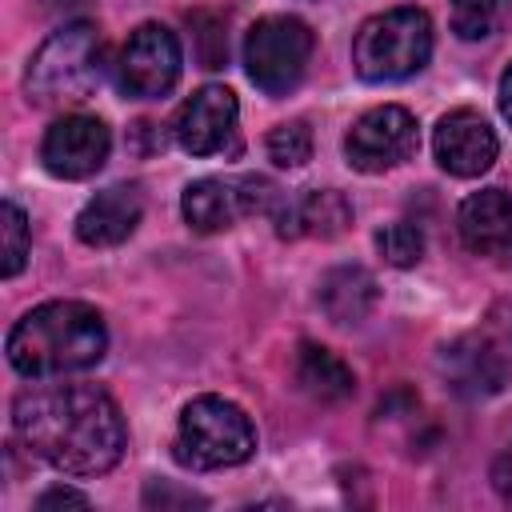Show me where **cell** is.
<instances>
[{
    "label": "cell",
    "instance_id": "obj_1",
    "mask_svg": "<svg viewBox=\"0 0 512 512\" xmlns=\"http://www.w3.org/2000/svg\"><path fill=\"white\" fill-rule=\"evenodd\" d=\"M16 440L68 476H100L120 464L128 428L120 404L96 384H40L12 404Z\"/></svg>",
    "mask_w": 512,
    "mask_h": 512
},
{
    "label": "cell",
    "instance_id": "obj_2",
    "mask_svg": "<svg viewBox=\"0 0 512 512\" xmlns=\"http://www.w3.org/2000/svg\"><path fill=\"white\" fill-rule=\"evenodd\" d=\"M4 352L8 364L28 380L72 376L104 360L108 328L104 316L84 300H48L12 324Z\"/></svg>",
    "mask_w": 512,
    "mask_h": 512
},
{
    "label": "cell",
    "instance_id": "obj_3",
    "mask_svg": "<svg viewBox=\"0 0 512 512\" xmlns=\"http://www.w3.org/2000/svg\"><path fill=\"white\" fill-rule=\"evenodd\" d=\"M104 76V36L96 24L76 20L56 28L28 60L24 88L36 104H76L92 96Z\"/></svg>",
    "mask_w": 512,
    "mask_h": 512
},
{
    "label": "cell",
    "instance_id": "obj_4",
    "mask_svg": "<svg viewBox=\"0 0 512 512\" xmlns=\"http://www.w3.org/2000/svg\"><path fill=\"white\" fill-rule=\"evenodd\" d=\"M432 56V20L424 8H388L368 16L352 40L356 76L368 84L404 80L420 72Z\"/></svg>",
    "mask_w": 512,
    "mask_h": 512
},
{
    "label": "cell",
    "instance_id": "obj_5",
    "mask_svg": "<svg viewBox=\"0 0 512 512\" xmlns=\"http://www.w3.org/2000/svg\"><path fill=\"white\" fill-rule=\"evenodd\" d=\"M440 372L456 396H492L512 384V304H492L476 328L440 352Z\"/></svg>",
    "mask_w": 512,
    "mask_h": 512
},
{
    "label": "cell",
    "instance_id": "obj_6",
    "mask_svg": "<svg viewBox=\"0 0 512 512\" xmlns=\"http://www.w3.org/2000/svg\"><path fill=\"white\" fill-rule=\"evenodd\" d=\"M256 428L248 412L224 396H196L184 404L176 424V460L188 468H236L252 460Z\"/></svg>",
    "mask_w": 512,
    "mask_h": 512
},
{
    "label": "cell",
    "instance_id": "obj_7",
    "mask_svg": "<svg viewBox=\"0 0 512 512\" xmlns=\"http://www.w3.org/2000/svg\"><path fill=\"white\" fill-rule=\"evenodd\" d=\"M312 28L296 16H264L244 36V68L248 80L264 96H288L312 60Z\"/></svg>",
    "mask_w": 512,
    "mask_h": 512
},
{
    "label": "cell",
    "instance_id": "obj_8",
    "mask_svg": "<svg viewBox=\"0 0 512 512\" xmlns=\"http://www.w3.org/2000/svg\"><path fill=\"white\" fill-rule=\"evenodd\" d=\"M276 204H280L276 184L264 176H204V180H192L180 196V212L188 228L204 236L232 228L240 216L276 212Z\"/></svg>",
    "mask_w": 512,
    "mask_h": 512
},
{
    "label": "cell",
    "instance_id": "obj_9",
    "mask_svg": "<svg viewBox=\"0 0 512 512\" xmlns=\"http://www.w3.org/2000/svg\"><path fill=\"white\" fill-rule=\"evenodd\" d=\"M420 148V128L416 116L400 104H380L368 108L344 136V156L356 172H392L400 164H408Z\"/></svg>",
    "mask_w": 512,
    "mask_h": 512
},
{
    "label": "cell",
    "instance_id": "obj_10",
    "mask_svg": "<svg viewBox=\"0 0 512 512\" xmlns=\"http://www.w3.org/2000/svg\"><path fill=\"white\" fill-rule=\"evenodd\" d=\"M180 68H184V56H180L176 32L164 24H140L120 48L116 84L132 100H160L176 88Z\"/></svg>",
    "mask_w": 512,
    "mask_h": 512
},
{
    "label": "cell",
    "instance_id": "obj_11",
    "mask_svg": "<svg viewBox=\"0 0 512 512\" xmlns=\"http://www.w3.org/2000/svg\"><path fill=\"white\" fill-rule=\"evenodd\" d=\"M112 152V132L100 116H88V112H68L60 116L48 132H44V144H40V160L52 176L60 180H88L104 168Z\"/></svg>",
    "mask_w": 512,
    "mask_h": 512
},
{
    "label": "cell",
    "instance_id": "obj_12",
    "mask_svg": "<svg viewBox=\"0 0 512 512\" xmlns=\"http://www.w3.org/2000/svg\"><path fill=\"white\" fill-rule=\"evenodd\" d=\"M236 116H240L236 92L224 88V84H204V88H196V92L176 108L172 136H176V144H180L188 156H216V152L232 148Z\"/></svg>",
    "mask_w": 512,
    "mask_h": 512
},
{
    "label": "cell",
    "instance_id": "obj_13",
    "mask_svg": "<svg viewBox=\"0 0 512 512\" xmlns=\"http://www.w3.org/2000/svg\"><path fill=\"white\" fill-rule=\"evenodd\" d=\"M432 152H436V164H440L448 176L472 180V176H484V172L496 164L500 140H496L492 124H488L480 112L456 108V112L440 116V124H436V132H432Z\"/></svg>",
    "mask_w": 512,
    "mask_h": 512
},
{
    "label": "cell",
    "instance_id": "obj_14",
    "mask_svg": "<svg viewBox=\"0 0 512 512\" xmlns=\"http://www.w3.org/2000/svg\"><path fill=\"white\" fill-rule=\"evenodd\" d=\"M272 220L280 240H332L352 224V204L336 188H308L280 200Z\"/></svg>",
    "mask_w": 512,
    "mask_h": 512
},
{
    "label": "cell",
    "instance_id": "obj_15",
    "mask_svg": "<svg viewBox=\"0 0 512 512\" xmlns=\"http://www.w3.org/2000/svg\"><path fill=\"white\" fill-rule=\"evenodd\" d=\"M456 228H460V240L468 252L512 256V192H504V188L472 192L456 212Z\"/></svg>",
    "mask_w": 512,
    "mask_h": 512
},
{
    "label": "cell",
    "instance_id": "obj_16",
    "mask_svg": "<svg viewBox=\"0 0 512 512\" xmlns=\"http://www.w3.org/2000/svg\"><path fill=\"white\" fill-rule=\"evenodd\" d=\"M144 216V200H140V188L136 184H112L104 192H96L80 216H76V236L88 244V248H112V244H124L136 224Z\"/></svg>",
    "mask_w": 512,
    "mask_h": 512
},
{
    "label": "cell",
    "instance_id": "obj_17",
    "mask_svg": "<svg viewBox=\"0 0 512 512\" xmlns=\"http://www.w3.org/2000/svg\"><path fill=\"white\" fill-rule=\"evenodd\" d=\"M316 300H320V308L332 324H360V320L372 316V308L380 300V288H376V276L364 264H340L320 280Z\"/></svg>",
    "mask_w": 512,
    "mask_h": 512
},
{
    "label": "cell",
    "instance_id": "obj_18",
    "mask_svg": "<svg viewBox=\"0 0 512 512\" xmlns=\"http://www.w3.org/2000/svg\"><path fill=\"white\" fill-rule=\"evenodd\" d=\"M296 384L316 404H340V400H348L356 392L352 368L336 352H328L324 344H312V340H304L296 348Z\"/></svg>",
    "mask_w": 512,
    "mask_h": 512
},
{
    "label": "cell",
    "instance_id": "obj_19",
    "mask_svg": "<svg viewBox=\"0 0 512 512\" xmlns=\"http://www.w3.org/2000/svg\"><path fill=\"white\" fill-rule=\"evenodd\" d=\"M512 0H452V32L460 40H488L504 28Z\"/></svg>",
    "mask_w": 512,
    "mask_h": 512
},
{
    "label": "cell",
    "instance_id": "obj_20",
    "mask_svg": "<svg viewBox=\"0 0 512 512\" xmlns=\"http://www.w3.org/2000/svg\"><path fill=\"white\" fill-rule=\"evenodd\" d=\"M268 160L280 168H304L312 160V128L304 120H284L268 132Z\"/></svg>",
    "mask_w": 512,
    "mask_h": 512
},
{
    "label": "cell",
    "instance_id": "obj_21",
    "mask_svg": "<svg viewBox=\"0 0 512 512\" xmlns=\"http://www.w3.org/2000/svg\"><path fill=\"white\" fill-rule=\"evenodd\" d=\"M376 248L392 268H412L424 256V232L412 220H396L376 232Z\"/></svg>",
    "mask_w": 512,
    "mask_h": 512
},
{
    "label": "cell",
    "instance_id": "obj_22",
    "mask_svg": "<svg viewBox=\"0 0 512 512\" xmlns=\"http://www.w3.org/2000/svg\"><path fill=\"white\" fill-rule=\"evenodd\" d=\"M0 232H4V276L12 280L24 268L28 252H32V232H28V216L20 212V204L4 200V208H0Z\"/></svg>",
    "mask_w": 512,
    "mask_h": 512
},
{
    "label": "cell",
    "instance_id": "obj_23",
    "mask_svg": "<svg viewBox=\"0 0 512 512\" xmlns=\"http://www.w3.org/2000/svg\"><path fill=\"white\" fill-rule=\"evenodd\" d=\"M192 28H196V56L204 68H220L228 60V32H224V20L212 16V12H196L192 16Z\"/></svg>",
    "mask_w": 512,
    "mask_h": 512
},
{
    "label": "cell",
    "instance_id": "obj_24",
    "mask_svg": "<svg viewBox=\"0 0 512 512\" xmlns=\"http://www.w3.org/2000/svg\"><path fill=\"white\" fill-rule=\"evenodd\" d=\"M144 504L148 508H168V504H184V508H192V504H200L204 508V496H196V492H180V488H172V484H164V480H152L148 488H144Z\"/></svg>",
    "mask_w": 512,
    "mask_h": 512
},
{
    "label": "cell",
    "instance_id": "obj_25",
    "mask_svg": "<svg viewBox=\"0 0 512 512\" xmlns=\"http://www.w3.org/2000/svg\"><path fill=\"white\" fill-rule=\"evenodd\" d=\"M92 500L84 496V492H76V488H48L40 500H36V508L40 512H52V508H88Z\"/></svg>",
    "mask_w": 512,
    "mask_h": 512
},
{
    "label": "cell",
    "instance_id": "obj_26",
    "mask_svg": "<svg viewBox=\"0 0 512 512\" xmlns=\"http://www.w3.org/2000/svg\"><path fill=\"white\" fill-rule=\"evenodd\" d=\"M492 488L504 504H512V444L492 460Z\"/></svg>",
    "mask_w": 512,
    "mask_h": 512
},
{
    "label": "cell",
    "instance_id": "obj_27",
    "mask_svg": "<svg viewBox=\"0 0 512 512\" xmlns=\"http://www.w3.org/2000/svg\"><path fill=\"white\" fill-rule=\"evenodd\" d=\"M500 112H504V120L512 124V68L500 76Z\"/></svg>",
    "mask_w": 512,
    "mask_h": 512
}]
</instances>
